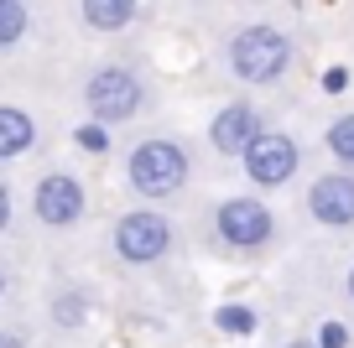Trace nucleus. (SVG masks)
<instances>
[{"mask_svg":"<svg viewBox=\"0 0 354 348\" xmlns=\"http://www.w3.org/2000/svg\"><path fill=\"white\" fill-rule=\"evenodd\" d=\"M323 84H328V88H344V84H349V73H344V68H333V73H323Z\"/></svg>","mask_w":354,"mask_h":348,"instance_id":"obj_19","label":"nucleus"},{"mask_svg":"<svg viewBox=\"0 0 354 348\" xmlns=\"http://www.w3.org/2000/svg\"><path fill=\"white\" fill-rule=\"evenodd\" d=\"M11 218H16V197H11V187L0 182V234L11 229Z\"/></svg>","mask_w":354,"mask_h":348,"instance_id":"obj_18","label":"nucleus"},{"mask_svg":"<svg viewBox=\"0 0 354 348\" xmlns=\"http://www.w3.org/2000/svg\"><path fill=\"white\" fill-rule=\"evenodd\" d=\"M172 218L167 213H156V208H131V213H120L115 218V229H110V244H115V255H120L125 265H156V260H167L172 255Z\"/></svg>","mask_w":354,"mask_h":348,"instance_id":"obj_3","label":"nucleus"},{"mask_svg":"<svg viewBox=\"0 0 354 348\" xmlns=\"http://www.w3.org/2000/svg\"><path fill=\"white\" fill-rule=\"evenodd\" d=\"M141 104H146V88H141V78H136L131 68L104 63V68L88 73L84 109L94 115V125H120V120H131V115H141Z\"/></svg>","mask_w":354,"mask_h":348,"instance_id":"obj_4","label":"nucleus"},{"mask_svg":"<svg viewBox=\"0 0 354 348\" xmlns=\"http://www.w3.org/2000/svg\"><path fill=\"white\" fill-rule=\"evenodd\" d=\"M73 141H78V151H88V156H100L104 146H110V141H104V125H78Z\"/></svg>","mask_w":354,"mask_h":348,"instance_id":"obj_16","label":"nucleus"},{"mask_svg":"<svg viewBox=\"0 0 354 348\" xmlns=\"http://www.w3.org/2000/svg\"><path fill=\"white\" fill-rule=\"evenodd\" d=\"M84 317H88V302H84L78 291H63V296L53 302V322H57V327H84Z\"/></svg>","mask_w":354,"mask_h":348,"instance_id":"obj_15","label":"nucleus"},{"mask_svg":"<svg viewBox=\"0 0 354 348\" xmlns=\"http://www.w3.org/2000/svg\"><path fill=\"white\" fill-rule=\"evenodd\" d=\"M0 296H6V271H0Z\"/></svg>","mask_w":354,"mask_h":348,"instance_id":"obj_23","label":"nucleus"},{"mask_svg":"<svg viewBox=\"0 0 354 348\" xmlns=\"http://www.w3.org/2000/svg\"><path fill=\"white\" fill-rule=\"evenodd\" d=\"M26 0H0V47H16L26 37Z\"/></svg>","mask_w":354,"mask_h":348,"instance_id":"obj_12","label":"nucleus"},{"mask_svg":"<svg viewBox=\"0 0 354 348\" xmlns=\"http://www.w3.org/2000/svg\"><path fill=\"white\" fill-rule=\"evenodd\" d=\"M255 135H261V115H255V104H224L219 115L209 120V141H214L219 156H240Z\"/></svg>","mask_w":354,"mask_h":348,"instance_id":"obj_9","label":"nucleus"},{"mask_svg":"<svg viewBox=\"0 0 354 348\" xmlns=\"http://www.w3.org/2000/svg\"><path fill=\"white\" fill-rule=\"evenodd\" d=\"M323 141H328V151H333V162H339V166H354V115H339Z\"/></svg>","mask_w":354,"mask_h":348,"instance_id":"obj_13","label":"nucleus"},{"mask_svg":"<svg viewBox=\"0 0 354 348\" xmlns=\"http://www.w3.org/2000/svg\"><path fill=\"white\" fill-rule=\"evenodd\" d=\"M292 68V42L277 32V26H245V32H234L230 42V73L240 78V84H277L281 73Z\"/></svg>","mask_w":354,"mask_h":348,"instance_id":"obj_2","label":"nucleus"},{"mask_svg":"<svg viewBox=\"0 0 354 348\" xmlns=\"http://www.w3.org/2000/svg\"><path fill=\"white\" fill-rule=\"evenodd\" d=\"M313 343H318V348H349V327H344V322H323Z\"/></svg>","mask_w":354,"mask_h":348,"instance_id":"obj_17","label":"nucleus"},{"mask_svg":"<svg viewBox=\"0 0 354 348\" xmlns=\"http://www.w3.org/2000/svg\"><path fill=\"white\" fill-rule=\"evenodd\" d=\"M240 162H245V177H250L255 187H287L292 177H297V166H302V146L292 141V135H281V130H261L240 151Z\"/></svg>","mask_w":354,"mask_h":348,"instance_id":"obj_6","label":"nucleus"},{"mask_svg":"<svg viewBox=\"0 0 354 348\" xmlns=\"http://www.w3.org/2000/svg\"><path fill=\"white\" fill-rule=\"evenodd\" d=\"M349 302H354V265H349Z\"/></svg>","mask_w":354,"mask_h":348,"instance_id":"obj_22","label":"nucleus"},{"mask_svg":"<svg viewBox=\"0 0 354 348\" xmlns=\"http://www.w3.org/2000/svg\"><path fill=\"white\" fill-rule=\"evenodd\" d=\"M131 16L136 0H84V21L94 32H120V26H131Z\"/></svg>","mask_w":354,"mask_h":348,"instance_id":"obj_11","label":"nucleus"},{"mask_svg":"<svg viewBox=\"0 0 354 348\" xmlns=\"http://www.w3.org/2000/svg\"><path fill=\"white\" fill-rule=\"evenodd\" d=\"M214 234H219V244H230V250H240V255L266 250V244L277 240V213L255 193L224 197V203L214 208Z\"/></svg>","mask_w":354,"mask_h":348,"instance_id":"obj_5","label":"nucleus"},{"mask_svg":"<svg viewBox=\"0 0 354 348\" xmlns=\"http://www.w3.org/2000/svg\"><path fill=\"white\" fill-rule=\"evenodd\" d=\"M214 322H219V333H230V338H250V333H255V312H250V307H240V302L219 307V312H214Z\"/></svg>","mask_w":354,"mask_h":348,"instance_id":"obj_14","label":"nucleus"},{"mask_svg":"<svg viewBox=\"0 0 354 348\" xmlns=\"http://www.w3.org/2000/svg\"><path fill=\"white\" fill-rule=\"evenodd\" d=\"M32 213H37V224L42 229H78L84 224V213H88V193H84V182H78L73 172H47L42 182H37V193H32Z\"/></svg>","mask_w":354,"mask_h":348,"instance_id":"obj_7","label":"nucleus"},{"mask_svg":"<svg viewBox=\"0 0 354 348\" xmlns=\"http://www.w3.org/2000/svg\"><path fill=\"white\" fill-rule=\"evenodd\" d=\"M281 348H318V343H281Z\"/></svg>","mask_w":354,"mask_h":348,"instance_id":"obj_21","label":"nucleus"},{"mask_svg":"<svg viewBox=\"0 0 354 348\" xmlns=\"http://www.w3.org/2000/svg\"><path fill=\"white\" fill-rule=\"evenodd\" d=\"M0 348H26V338L21 333H0Z\"/></svg>","mask_w":354,"mask_h":348,"instance_id":"obj_20","label":"nucleus"},{"mask_svg":"<svg viewBox=\"0 0 354 348\" xmlns=\"http://www.w3.org/2000/svg\"><path fill=\"white\" fill-rule=\"evenodd\" d=\"M308 213L323 229H354V172H328L308 187Z\"/></svg>","mask_w":354,"mask_h":348,"instance_id":"obj_8","label":"nucleus"},{"mask_svg":"<svg viewBox=\"0 0 354 348\" xmlns=\"http://www.w3.org/2000/svg\"><path fill=\"white\" fill-rule=\"evenodd\" d=\"M37 146V120L16 104H0V162H16Z\"/></svg>","mask_w":354,"mask_h":348,"instance_id":"obj_10","label":"nucleus"},{"mask_svg":"<svg viewBox=\"0 0 354 348\" xmlns=\"http://www.w3.org/2000/svg\"><path fill=\"white\" fill-rule=\"evenodd\" d=\"M188 177H193L188 151L177 141H167V135H151V141H141L131 156H125V187L141 193V197H151V203L177 197L188 187Z\"/></svg>","mask_w":354,"mask_h":348,"instance_id":"obj_1","label":"nucleus"}]
</instances>
